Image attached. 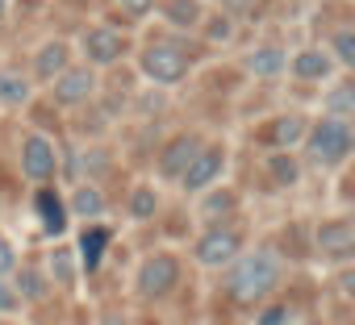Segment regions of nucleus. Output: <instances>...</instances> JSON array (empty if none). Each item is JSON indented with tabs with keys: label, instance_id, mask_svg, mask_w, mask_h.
Here are the masks:
<instances>
[{
	"label": "nucleus",
	"instance_id": "f257e3e1",
	"mask_svg": "<svg viewBox=\"0 0 355 325\" xmlns=\"http://www.w3.org/2000/svg\"><path fill=\"white\" fill-rule=\"evenodd\" d=\"M284 279V263L276 250L268 246H255V250H243L230 267H226V296L239 304V308H259Z\"/></svg>",
	"mask_w": 355,
	"mask_h": 325
},
{
	"label": "nucleus",
	"instance_id": "f03ea898",
	"mask_svg": "<svg viewBox=\"0 0 355 325\" xmlns=\"http://www.w3.org/2000/svg\"><path fill=\"white\" fill-rule=\"evenodd\" d=\"M301 146H305V158L313 162V167H343L347 154H351V146H355V129H351V121L322 113V117L305 129Z\"/></svg>",
	"mask_w": 355,
	"mask_h": 325
},
{
	"label": "nucleus",
	"instance_id": "7ed1b4c3",
	"mask_svg": "<svg viewBox=\"0 0 355 325\" xmlns=\"http://www.w3.org/2000/svg\"><path fill=\"white\" fill-rule=\"evenodd\" d=\"M189 67H193V59L175 46V42H150V46L138 55V71H142L150 84H159V88H175V84L189 75Z\"/></svg>",
	"mask_w": 355,
	"mask_h": 325
},
{
	"label": "nucleus",
	"instance_id": "20e7f679",
	"mask_svg": "<svg viewBox=\"0 0 355 325\" xmlns=\"http://www.w3.org/2000/svg\"><path fill=\"white\" fill-rule=\"evenodd\" d=\"M175 284H180V259L167 254V250H155L138 263V275H134V288L142 300H163Z\"/></svg>",
	"mask_w": 355,
	"mask_h": 325
},
{
	"label": "nucleus",
	"instance_id": "39448f33",
	"mask_svg": "<svg viewBox=\"0 0 355 325\" xmlns=\"http://www.w3.org/2000/svg\"><path fill=\"white\" fill-rule=\"evenodd\" d=\"M239 254H243V234H239L234 225H209V230L197 238V263H201V267L226 271Z\"/></svg>",
	"mask_w": 355,
	"mask_h": 325
},
{
	"label": "nucleus",
	"instance_id": "423d86ee",
	"mask_svg": "<svg viewBox=\"0 0 355 325\" xmlns=\"http://www.w3.org/2000/svg\"><path fill=\"white\" fill-rule=\"evenodd\" d=\"M21 176L34 180L38 188L59 176V150L42 133H26V142H21Z\"/></svg>",
	"mask_w": 355,
	"mask_h": 325
},
{
	"label": "nucleus",
	"instance_id": "0eeeda50",
	"mask_svg": "<svg viewBox=\"0 0 355 325\" xmlns=\"http://www.w3.org/2000/svg\"><path fill=\"white\" fill-rule=\"evenodd\" d=\"M222 171H226V146H201L197 150V158L189 162V171L180 176V188L184 192H209L218 180H222Z\"/></svg>",
	"mask_w": 355,
	"mask_h": 325
},
{
	"label": "nucleus",
	"instance_id": "6e6552de",
	"mask_svg": "<svg viewBox=\"0 0 355 325\" xmlns=\"http://www.w3.org/2000/svg\"><path fill=\"white\" fill-rule=\"evenodd\" d=\"M51 96H55V104H63V109L88 104V100L96 96V71H92V67H67L63 75L51 80Z\"/></svg>",
	"mask_w": 355,
	"mask_h": 325
},
{
	"label": "nucleus",
	"instance_id": "1a4fd4ad",
	"mask_svg": "<svg viewBox=\"0 0 355 325\" xmlns=\"http://www.w3.org/2000/svg\"><path fill=\"white\" fill-rule=\"evenodd\" d=\"M205 146V138L201 133H175V138H167V146L159 150V158H155V167H159V176L163 180H180L184 171H189V162L197 158V150Z\"/></svg>",
	"mask_w": 355,
	"mask_h": 325
},
{
	"label": "nucleus",
	"instance_id": "9d476101",
	"mask_svg": "<svg viewBox=\"0 0 355 325\" xmlns=\"http://www.w3.org/2000/svg\"><path fill=\"white\" fill-rule=\"evenodd\" d=\"M80 50H84V59H88L92 67H109V63H117V59L125 55V38H121L117 30H109V26H92V30L80 38Z\"/></svg>",
	"mask_w": 355,
	"mask_h": 325
},
{
	"label": "nucleus",
	"instance_id": "9b49d317",
	"mask_svg": "<svg viewBox=\"0 0 355 325\" xmlns=\"http://www.w3.org/2000/svg\"><path fill=\"white\" fill-rule=\"evenodd\" d=\"M313 242L330 259H351V250H355V221L351 217H330V221H322L313 230Z\"/></svg>",
	"mask_w": 355,
	"mask_h": 325
},
{
	"label": "nucleus",
	"instance_id": "f8f14e48",
	"mask_svg": "<svg viewBox=\"0 0 355 325\" xmlns=\"http://www.w3.org/2000/svg\"><path fill=\"white\" fill-rule=\"evenodd\" d=\"M284 75H293V80H301V84H326V80L334 75V59H330L326 50L309 46V50H297V55L288 59V71H284Z\"/></svg>",
	"mask_w": 355,
	"mask_h": 325
},
{
	"label": "nucleus",
	"instance_id": "ddd939ff",
	"mask_svg": "<svg viewBox=\"0 0 355 325\" xmlns=\"http://www.w3.org/2000/svg\"><path fill=\"white\" fill-rule=\"evenodd\" d=\"M305 129H309V121H305L301 113H284V117H276V121H268V125L259 129V142H263L268 150H293V146L305 138Z\"/></svg>",
	"mask_w": 355,
	"mask_h": 325
},
{
	"label": "nucleus",
	"instance_id": "4468645a",
	"mask_svg": "<svg viewBox=\"0 0 355 325\" xmlns=\"http://www.w3.org/2000/svg\"><path fill=\"white\" fill-rule=\"evenodd\" d=\"M34 209H38L42 234H46V238H63V230H67V205H63V196H59L51 184H42V188H38Z\"/></svg>",
	"mask_w": 355,
	"mask_h": 325
},
{
	"label": "nucleus",
	"instance_id": "2eb2a0df",
	"mask_svg": "<svg viewBox=\"0 0 355 325\" xmlns=\"http://www.w3.org/2000/svg\"><path fill=\"white\" fill-rule=\"evenodd\" d=\"M67 67H71V46H67V42L51 38L46 46H38V55H34V80L51 84V80H55V75H63Z\"/></svg>",
	"mask_w": 355,
	"mask_h": 325
},
{
	"label": "nucleus",
	"instance_id": "dca6fc26",
	"mask_svg": "<svg viewBox=\"0 0 355 325\" xmlns=\"http://www.w3.org/2000/svg\"><path fill=\"white\" fill-rule=\"evenodd\" d=\"M67 213H76L80 221L96 225V221L109 213V201H105V192H101L96 184H76V188H71V201H67Z\"/></svg>",
	"mask_w": 355,
	"mask_h": 325
},
{
	"label": "nucleus",
	"instance_id": "f3484780",
	"mask_svg": "<svg viewBox=\"0 0 355 325\" xmlns=\"http://www.w3.org/2000/svg\"><path fill=\"white\" fill-rule=\"evenodd\" d=\"M243 67H247V75H255V80H276V75L288 71V55H284L280 46H255V50L243 59Z\"/></svg>",
	"mask_w": 355,
	"mask_h": 325
},
{
	"label": "nucleus",
	"instance_id": "a211bd4d",
	"mask_svg": "<svg viewBox=\"0 0 355 325\" xmlns=\"http://www.w3.org/2000/svg\"><path fill=\"white\" fill-rule=\"evenodd\" d=\"M9 284H13V292L21 296V304H38V300L51 292V279H46V271H38V267H21V271H13Z\"/></svg>",
	"mask_w": 355,
	"mask_h": 325
},
{
	"label": "nucleus",
	"instance_id": "6ab92c4d",
	"mask_svg": "<svg viewBox=\"0 0 355 325\" xmlns=\"http://www.w3.org/2000/svg\"><path fill=\"white\" fill-rule=\"evenodd\" d=\"M234 209H239V196H234L230 188H209L205 201H201V217H205V225H222V221H230Z\"/></svg>",
	"mask_w": 355,
	"mask_h": 325
},
{
	"label": "nucleus",
	"instance_id": "aec40b11",
	"mask_svg": "<svg viewBox=\"0 0 355 325\" xmlns=\"http://www.w3.org/2000/svg\"><path fill=\"white\" fill-rule=\"evenodd\" d=\"M105 246H109V230H105V225H84V234H80V250H76L80 271H96Z\"/></svg>",
	"mask_w": 355,
	"mask_h": 325
},
{
	"label": "nucleus",
	"instance_id": "412c9836",
	"mask_svg": "<svg viewBox=\"0 0 355 325\" xmlns=\"http://www.w3.org/2000/svg\"><path fill=\"white\" fill-rule=\"evenodd\" d=\"M322 113H326V117H343V121H351V113H355V84H351V80L330 84L326 96H322Z\"/></svg>",
	"mask_w": 355,
	"mask_h": 325
},
{
	"label": "nucleus",
	"instance_id": "4be33fe9",
	"mask_svg": "<svg viewBox=\"0 0 355 325\" xmlns=\"http://www.w3.org/2000/svg\"><path fill=\"white\" fill-rule=\"evenodd\" d=\"M46 279H55L59 288H76V279H80V259H76V250L71 246H55L51 250V271H46Z\"/></svg>",
	"mask_w": 355,
	"mask_h": 325
},
{
	"label": "nucleus",
	"instance_id": "5701e85b",
	"mask_svg": "<svg viewBox=\"0 0 355 325\" xmlns=\"http://www.w3.org/2000/svg\"><path fill=\"white\" fill-rule=\"evenodd\" d=\"M30 96H34V84H30L21 71H13V67H0V104H13V109H21V104H30Z\"/></svg>",
	"mask_w": 355,
	"mask_h": 325
},
{
	"label": "nucleus",
	"instance_id": "b1692460",
	"mask_svg": "<svg viewBox=\"0 0 355 325\" xmlns=\"http://www.w3.org/2000/svg\"><path fill=\"white\" fill-rule=\"evenodd\" d=\"M109 167H113V154L101 150V146H88V150L76 154V162H71V171H67V176H105Z\"/></svg>",
	"mask_w": 355,
	"mask_h": 325
},
{
	"label": "nucleus",
	"instance_id": "393cba45",
	"mask_svg": "<svg viewBox=\"0 0 355 325\" xmlns=\"http://www.w3.org/2000/svg\"><path fill=\"white\" fill-rule=\"evenodd\" d=\"M268 176H272V184L293 188V184L301 180V162H297L288 150H272V158H268Z\"/></svg>",
	"mask_w": 355,
	"mask_h": 325
},
{
	"label": "nucleus",
	"instance_id": "a878e982",
	"mask_svg": "<svg viewBox=\"0 0 355 325\" xmlns=\"http://www.w3.org/2000/svg\"><path fill=\"white\" fill-rule=\"evenodd\" d=\"M125 213H130L134 221H150V217L159 213V192H155L150 184H138V188L130 192V205H125Z\"/></svg>",
	"mask_w": 355,
	"mask_h": 325
},
{
	"label": "nucleus",
	"instance_id": "bb28decb",
	"mask_svg": "<svg viewBox=\"0 0 355 325\" xmlns=\"http://www.w3.org/2000/svg\"><path fill=\"white\" fill-rule=\"evenodd\" d=\"M330 46H334L330 59H334L338 67H355V34H351V30H334Z\"/></svg>",
	"mask_w": 355,
	"mask_h": 325
},
{
	"label": "nucleus",
	"instance_id": "cd10ccee",
	"mask_svg": "<svg viewBox=\"0 0 355 325\" xmlns=\"http://www.w3.org/2000/svg\"><path fill=\"white\" fill-rule=\"evenodd\" d=\"M167 17L175 26H197L201 21V9H197V0H171L167 5Z\"/></svg>",
	"mask_w": 355,
	"mask_h": 325
},
{
	"label": "nucleus",
	"instance_id": "c85d7f7f",
	"mask_svg": "<svg viewBox=\"0 0 355 325\" xmlns=\"http://www.w3.org/2000/svg\"><path fill=\"white\" fill-rule=\"evenodd\" d=\"M13 313H21V296L13 292L9 279H0V317H13Z\"/></svg>",
	"mask_w": 355,
	"mask_h": 325
},
{
	"label": "nucleus",
	"instance_id": "c756f323",
	"mask_svg": "<svg viewBox=\"0 0 355 325\" xmlns=\"http://www.w3.org/2000/svg\"><path fill=\"white\" fill-rule=\"evenodd\" d=\"M230 34H234V21H230V17H214V21L205 26V38H209V42H230Z\"/></svg>",
	"mask_w": 355,
	"mask_h": 325
},
{
	"label": "nucleus",
	"instance_id": "7c9ffc66",
	"mask_svg": "<svg viewBox=\"0 0 355 325\" xmlns=\"http://www.w3.org/2000/svg\"><path fill=\"white\" fill-rule=\"evenodd\" d=\"M13 271H17V250H13V242L0 238V279H9Z\"/></svg>",
	"mask_w": 355,
	"mask_h": 325
},
{
	"label": "nucleus",
	"instance_id": "2f4dec72",
	"mask_svg": "<svg viewBox=\"0 0 355 325\" xmlns=\"http://www.w3.org/2000/svg\"><path fill=\"white\" fill-rule=\"evenodd\" d=\"M117 5H121L130 17H146V13L155 9V0H117Z\"/></svg>",
	"mask_w": 355,
	"mask_h": 325
},
{
	"label": "nucleus",
	"instance_id": "473e14b6",
	"mask_svg": "<svg viewBox=\"0 0 355 325\" xmlns=\"http://www.w3.org/2000/svg\"><path fill=\"white\" fill-rule=\"evenodd\" d=\"M222 9H230V13H247L251 9V0H218Z\"/></svg>",
	"mask_w": 355,
	"mask_h": 325
},
{
	"label": "nucleus",
	"instance_id": "72a5a7b5",
	"mask_svg": "<svg viewBox=\"0 0 355 325\" xmlns=\"http://www.w3.org/2000/svg\"><path fill=\"white\" fill-rule=\"evenodd\" d=\"M101 325H130V321H125V317H121V313H117V308H109V313H105V317H101Z\"/></svg>",
	"mask_w": 355,
	"mask_h": 325
},
{
	"label": "nucleus",
	"instance_id": "f704fd0d",
	"mask_svg": "<svg viewBox=\"0 0 355 325\" xmlns=\"http://www.w3.org/2000/svg\"><path fill=\"white\" fill-rule=\"evenodd\" d=\"M0 13H5V5H0Z\"/></svg>",
	"mask_w": 355,
	"mask_h": 325
}]
</instances>
